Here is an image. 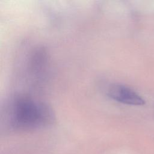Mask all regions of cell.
Returning a JSON list of instances; mask_svg holds the SVG:
<instances>
[{"label": "cell", "mask_w": 154, "mask_h": 154, "mask_svg": "<svg viewBox=\"0 0 154 154\" xmlns=\"http://www.w3.org/2000/svg\"><path fill=\"white\" fill-rule=\"evenodd\" d=\"M4 111L8 125L15 130L38 129L52 123L55 120L53 109L48 104L24 94L11 98Z\"/></svg>", "instance_id": "obj_1"}, {"label": "cell", "mask_w": 154, "mask_h": 154, "mask_svg": "<svg viewBox=\"0 0 154 154\" xmlns=\"http://www.w3.org/2000/svg\"><path fill=\"white\" fill-rule=\"evenodd\" d=\"M108 96L117 102L128 105H144L145 100L135 90L122 84H113L107 91Z\"/></svg>", "instance_id": "obj_2"}, {"label": "cell", "mask_w": 154, "mask_h": 154, "mask_svg": "<svg viewBox=\"0 0 154 154\" xmlns=\"http://www.w3.org/2000/svg\"><path fill=\"white\" fill-rule=\"evenodd\" d=\"M48 63V54L43 48L35 49L29 58V70L34 75L40 74Z\"/></svg>", "instance_id": "obj_3"}]
</instances>
